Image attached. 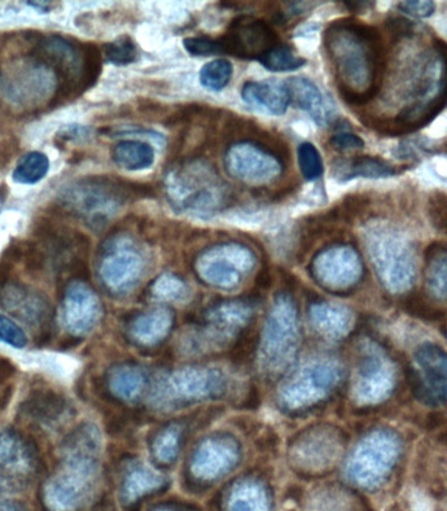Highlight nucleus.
I'll return each instance as SVG.
<instances>
[{"instance_id": "1", "label": "nucleus", "mask_w": 447, "mask_h": 511, "mask_svg": "<svg viewBox=\"0 0 447 511\" xmlns=\"http://www.w3.org/2000/svg\"><path fill=\"white\" fill-rule=\"evenodd\" d=\"M324 44L335 66L339 92L347 103L364 106L381 91L386 53L381 33L352 20L325 30Z\"/></svg>"}, {"instance_id": "2", "label": "nucleus", "mask_w": 447, "mask_h": 511, "mask_svg": "<svg viewBox=\"0 0 447 511\" xmlns=\"http://www.w3.org/2000/svg\"><path fill=\"white\" fill-rule=\"evenodd\" d=\"M101 439L90 423L76 428L64 440L62 471L44 488L42 499L49 511H81L89 502L98 475Z\"/></svg>"}, {"instance_id": "3", "label": "nucleus", "mask_w": 447, "mask_h": 511, "mask_svg": "<svg viewBox=\"0 0 447 511\" xmlns=\"http://www.w3.org/2000/svg\"><path fill=\"white\" fill-rule=\"evenodd\" d=\"M152 194L150 185L98 175L67 183L59 191L56 202L62 210L83 220L92 230H100L127 203Z\"/></svg>"}, {"instance_id": "4", "label": "nucleus", "mask_w": 447, "mask_h": 511, "mask_svg": "<svg viewBox=\"0 0 447 511\" xmlns=\"http://www.w3.org/2000/svg\"><path fill=\"white\" fill-rule=\"evenodd\" d=\"M164 191L174 210L201 218L219 213L233 197L215 166L201 158H186L168 166Z\"/></svg>"}, {"instance_id": "5", "label": "nucleus", "mask_w": 447, "mask_h": 511, "mask_svg": "<svg viewBox=\"0 0 447 511\" xmlns=\"http://www.w3.org/2000/svg\"><path fill=\"white\" fill-rule=\"evenodd\" d=\"M366 245L382 278L395 287L408 286L415 276L411 240L386 222H373L366 228Z\"/></svg>"}, {"instance_id": "6", "label": "nucleus", "mask_w": 447, "mask_h": 511, "mask_svg": "<svg viewBox=\"0 0 447 511\" xmlns=\"http://www.w3.org/2000/svg\"><path fill=\"white\" fill-rule=\"evenodd\" d=\"M146 256L129 234L116 231L99 250L98 272L101 284L113 294L132 292L142 278Z\"/></svg>"}, {"instance_id": "7", "label": "nucleus", "mask_w": 447, "mask_h": 511, "mask_svg": "<svg viewBox=\"0 0 447 511\" xmlns=\"http://www.w3.org/2000/svg\"><path fill=\"white\" fill-rule=\"evenodd\" d=\"M228 176L251 185H265L279 179L285 166L281 158L267 146L243 141L228 147L225 154Z\"/></svg>"}, {"instance_id": "8", "label": "nucleus", "mask_w": 447, "mask_h": 511, "mask_svg": "<svg viewBox=\"0 0 447 511\" xmlns=\"http://www.w3.org/2000/svg\"><path fill=\"white\" fill-rule=\"evenodd\" d=\"M254 265L250 248L239 243L214 245L197 259L201 278L218 287H233Z\"/></svg>"}, {"instance_id": "9", "label": "nucleus", "mask_w": 447, "mask_h": 511, "mask_svg": "<svg viewBox=\"0 0 447 511\" xmlns=\"http://www.w3.org/2000/svg\"><path fill=\"white\" fill-rule=\"evenodd\" d=\"M223 55L245 61H259L268 50L279 44V36L265 20L240 16L219 37Z\"/></svg>"}, {"instance_id": "10", "label": "nucleus", "mask_w": 447, "mask_h": 511, "mask_svg": "<svg viewBox=\"0 0 447 511\" xmlns=\"http://www.w3.org/2000/svg\"><path fill=\"white\" fill-rule=\"evenodd\" d=\"M37 454L32 443L20 433H0V492L22 490L37 468Z\"/></svg>"}, {"instance_id": "11", "label": "nucleus", "mask_w": 447, "mask_h": 511, "mask_svg": "<svg viewBox=\"0 0 447 511\" xmlns=\"http://www.w3.org/2000/svg\"><path fill=\"white\" fill-rule=\"evenodd\" d=\"M56 86V73L36 58L22 62L7 79H0V87L18 104H39L54 98Z\"/></svg>"}, {"instance_id": "12", "label": "nucleus", "mask_w": 447, "mask_h": 511, "mask_svg": "<svg viewBox=\"0 0 447 511\" xmlns=\"http://www.w3.org/2000/svg\"><path fill=\"white\" fill-rule=\"evenodd\" d=\"M313 274L322 286L332 290L350 289L361 278V259L350 245H331L314 259Z\"/></svg>"}, {"instance_id": "13", "label": "nucleus", "mask_w": 447, "mask_h": 511, "mask_svg": "<svg viewBox=\"0 0 447 511\" xmlns=\"http://www.w3.org/2000/svg\"><path fill=\"white\" fill-rule=\"evenodd\" d=\"M0 304L22 323L50 330L52 307L41 293L19 282L8 281L0 286Z\"/></svg>"}, {"instance_id": "14", "label": "nucleus", "mask_w": 447, "mask_h": 511, "mask_svg": "<svg viewBox=\"0 0 447 511\" xmlns=\"http://www.w3.org/2000/svg\"><path fill=\"white\" fill-rule=\"evenodd\" d=\"M101 303L83 281H72L64 289V321L73 336L86 335L100 320Z\"/></svg>"}, {"instance_id": "15", "label": "nucleus", "mask_w": 447, "mask_h": 511, "mask_svg": "<svg viewBox=\"0 0 447 511\" xmlns=\"http://www.w3.org/2000/svg\"><path fill=\"white\" fill-rule=\"evenodd\" d=\"M285 84H287L290 104L307 112L315 121L316 125H330L335 115L332 104L325 100L321 89L313 81L304 76H294V78L288 79Z\"/></svg>"}, {"instance_id": "16", "label": "nucleus", "mask_w": 447, "mask_h": 511, "mask_svg": "<svg viewBox=\"0 0 447 511\" xmlns=\"http://www.w3.org/2000/svg\"><path fill=\"white\" fill-rule=\"evenodd\" d=\"M21 413L47 426L61 425L73 416L72 405L53 389L39 388L30 392L20 405Z\"/></svg>"}, {"instance_id": "17", "label": "nucleus", "mask_w": 447, "mask_h": 511, "mask_svg": "<svg viewBox=\"0 0 447 511\" xmlns=\"http://www.w3.org/2000/svg\"><path fill=\"white\" fill-rule=\"evenodd\" d=\"M242 98L252 108L264 110L273 115H284L290 106L287 84L274 79L247 81L242 89Z\"/></svg>"}, {"instance_id": "18", "label": "nucleus", "mask_w": 447, "mask_h": 511, "mask_svg": "<svg viewBox=\"0 0 447 511\" xmlns=\"http://www.w3.org/2000/svg\"><path fill=\"white\" fill-rule=\"evenodd\" d=\"M332 175L339 183L364 177V179H384L396 175V168L391 163L381 158L361 155L349 159H339L333 163Z\"/></svg>"}, {"instance_id": "19", "label": "nucleus", "mask_w": 447, "mask_h": 511, "mask_svg": "<svg viewBox=\"0 0 447 511\" xmlns=\"http://www.w3.org/2000/svg\"><path fill=\"white\" fill-rule=\"evenodd\" d=\"M112 159L126 171H144L154 165L155 151L143 141L125 140L113 146Z\"/></svg>"}, {"instance_id": "20", "label": "nucleus", "mask_w": 447, "mask_h": 511, "mask_svg": "<svg viewBox=\"0 0 447 511\" xmlns=\"http://www.w3.org/2000/svg\"><path fill=\"white\" fill-rule=\"evenodd\" d=\"M144 377L137 367L118 365L110 369L107 375V388L116 400L132 402L142 391Z\"/></svg>"}, {"instance_id": "21", "label": "nucleus", "mask_w": 447, "mask_h": 511, "mask_svg": "<svg viewBox=\"0 0 447 511\" xmlns=\"http://www.w3.org/2000/svg\"><path fill=\"white\" fill-rule=\"evenodd\" d=\"M160 484L159 480L150 473L142 465L129 464L121 485V496L125 502L140 501L152 490H157Z\"/></svg>"}, {"instance_id": "22", "label": "nucleus", "mask_w": 447, "mask_h": 511, "mask_svg": "<svg viewBox=\"0 0 447 511\" xmlns=\"http://www.w3.org/2000/svg\"><path fill=\"white\" fill-rule=\"evenodd\" d=\"M49 158L42 152L32 151L20 159L13 174V182L21 185H35L49 172Z\"/></svg>"}, {"instance_id": "23", "label": "nucleus", "mask_w": 447, "mask_h": 511, "mask_svg": "<svg viewBox=\"0 0 447 511\" xmlns=\"http://www.w3.org/2000/svg\"><path fill=\"white\" fill-rule=\"evenodd\" d=\"M260 64L273 72H288L301 69L305 64V59L297 55L296 52L287 44H277L268 50L262 58Z\"/></svg>"}, {"instance_id": "24", "label": "nucleus", "mask_w": 447, "mask_h": 511, "mask_svg": "<svg viewBox=\"0 0 447 511\" xmlns=\"http://www.w3.org/2000/svg\"><path fill=\"white\" fill-rule=\"evenodd\" d=\"M167 319L168 318L163 311H154V312L135 316L129 324L130 335L141 343H151L163 333Z\"/></svg>"}, {"instance_id": "25", "label": "nucleus", "mask_w": 447, "mask_h": 511, "mask_svg": "<svg viewBox=\"0 0 447 511\" xmlns=\"http://www.w3.org/2000/svg\"><path fill=\"white\" fill-rule=\"evenodd\" d=\"M233 73V64L228 59L208 62L200 72L201 86L211 91H220L230 83Z\"/></svg>"}, {"instance_id": "26", "label": "nucleus", "mask_w": 447, "mask_h": 511, "mask_svg": "<svg viewBox=\"0 0 447 511\" xmlns=\"http://www.w3.org/2000/svg\"><path fill=\"white\" fill-rule=\"evenodd\" d=\"M104 55L107 64L126 66L137 59L138 47L132 37L121 36L104 45Z\"/></svg>"}, {"instance_id": "27", "label": "nucleus", "mask_w": 447, "mask_h": 511, "mask_svg": "<svg viewBox=\"0 0 447 511\" xmlns=\"http://www.w3.org/2000/svg\"><path fill=\"white\" fill-rule=\"evenodd\" d=\"M298 163L302 176L307 182H315L324 172L321 152L310 142L301 143L298 147Z\"/></svg>"}, {"instance_id": "28", "label": "nucleus", "mask_w": 447, "mask_h": 511, "mask_svg": "<svg viewBox=\"0 0 447 511\" xmlns=\"http://www.w3.org/2000/svg\"><path fill=\"white\" fill-rule=\"evenodd\" d=\"M103 72V55L95 44H84L83 89L84 92L98 83Z\"/></svg>"}, {"instance_id": "29", "label": "nucleus", "mask_w": 447, "mask_h": 511, "mask_svg": "<svg viewBox=\"0 0 447 511\" xmlns=\"http://www.w3.org/2000/svg\"><path fill=\"white\" fill-rule=\"evenodd\" d=\"M186 52L194 56H209L223 55L222 44L219 37H188L183 41Z\"/></svg>"}, {"instance_id": "30", "label": "nucleus", "mask_w": 447, "mask_h": 511, "mask_svg": "<svg viewBox=\"0 0 447 511\" xmlns=\"http://www.w3.org/2000/svg\"><path fill=\"white\" fill-rule=\"evenodd\" d=\"M185 290V285L174 274H163L152 284L151 293L157 298L174 299Z\"/></svg>"}, {"instance_id": "31", "label": "nucleus", "mask_w": 447, "mask_h": 511, "mask_svg": "<svg viewBox=\"0 0 447 511\" xmlns=\"http://www.w3.org/2000/svg\"><path fill=\"white\" fill-rule=\"evenodd\" d=\"M93 137H95V130L90 126L70 123L56 132V141L59 143H89Z\"/></svg>"}, {"instance_id": "32", "label": "nucleus", "mask_w": 447, "mask_h": 511, "mask_svg": "<svg viewBox=\"0 0 447 511\" xmlns=\"http://www.w3.org/2000/svg\"><path fill=\"white\" fill-rule=\"evenodd\" d=\"M0 341L16 349H22L28 344L27 336L18 324L3 315H0Z\"/></svg>"}, {"instance_id": "33", "label": "nucleus", "mask_w": 447, "mask_h": 511, "mask_svg": "<svg viewBox=\"0 0 447 511\" xmlns=\"http://www.w3.org/2000/svg\"><path fill=\"white\" fill-rule=\"evenodd\" d=\"M428 211L430 220L437 230L445 231L446 227V194L437 192L429 200Z\"/></svg>"}, {"instance_id": "34", "label": "nucleus", "mask_w": 447, "mask_h": 511, "mask_svg": "<svg viewBox=\"0 0 447 511\" xmlns=\"http://www.w3.org/2000/svg\"><path fill=\"white\" fill-rule=\"evenodd\" d=\"M399 10L415 19H426L434 13L435 4L430 0H407L398 4Z\"/></svg>"}, {"instance_id": "35", "label": "nucleus", "mask_w": 447, "mask_h": 511, "mask_svg": "<svg viewBox=\"0 0 447 511\" xmlns=\"http://www.w3.org/2000/svg\"><path fill=\"white\" fill-rule=\"evenodd\" d=\"M126 412H115L109 414L106 421V430L110 437H121L129 430L134 417L133 414H125Z\"/></svg>"}, {"instance_id": "36", "label": "nucleus", "mask_w": 447, "mask_h": 511, "mask_svg": "<svg viewBox=\"0 0 447 511\" xmlns=\"http://www.w3.org/2000/svg\"><path fill=\"white\" fill-rule=\"evenodd\" d=\"M331 146L333 149H340V151H349V149H362L365 142L362 138L353 132H341L331 137Z\"/></svg>"}, {"instance_id": "37", "label": "nucleus", "mask_w": 447, "mask_h": 511, "mask_svg": "<svg viewBox=\"0 0 447 511\" xmlns=\"http://www.w3.org/2000/svg\"><path fill=\"white\" fill-rule=\"evenodd\" d=\"M110 137H129L132 140L135 138H147V140L154 141L158 145H163L164 137L159 132H152V130L140 129V128H121L116 130Z\"/></svg>"}, {"instance_id": "38", "label": "nucleus", "mask_w": 447, "mask_h": 511, "mask_svg": "<svg viewBox=\"0 0 447 511\" xmlns=\"http://www.w3.org/2000/svg\"><path fill=\"white\" fill-rule=\"evenodd\" d=\"M406 309L413 313V315L418 316V318H438L437 310L432 309L424 299L418 298V296H409V298L407 299Z\"/></svg>"}, {"instance_id": "39", "label": "nucleus", "mask_w": 447, "mask_h": 511, "mask_svg": "<svg viewBox=\"0 0 447 511\" xmlns=\"http://www.w3.org/2000/svg\"><path fill=\"white\" fill-rule=\"evenodd\" d=\"M16 366L8 358H0V383H7L16 375Z\"/></svg>"}, {"instance_id": "40", "label": "nucleus", "mask_w": 447, "mask_h": 511, "mask_svg": "<svg viewBox=\"0 0 447 511\" xmlns=\"http://www.w3.org/2000/svg\"><path fill=\"white\" fill-rule=\"evenodd\" d=\"M345 5L349 7V10L355 11V13H365V11L369 10L374 5L372 2H345Z\"/></svg>"}, {"instance_id": "41", "label": "nucleus", "mask_w": 447, "mask_h": 511, "mask_svg": "<svg viewBox=\"0 0 447 511\" xmlns=\"http://www.w3.org/2000/svg\"><path fill=\"white\" fill-rule=\"evenodd\" d=\"M13 387L8 386L3 389L2 396H0V411H4L7 408L8 404H10L11 399H13Z\"/></svg>"}, {"instance_id": "42", "label": "nucleus", "mask_w": 447, "mask_h": 511, "mask_svg": "<svg viewBox=\"0 0 447 511\" xmlns=\"http://www.w3.org/2000/svg\"><path fill=\"white\" fill-rule=\"evenodd\" d=\"M0 511H21V509L13 504H0Z\"/></svg>"}, {"instance_id": "43", "label": "nucleus", "mask_w": 447, "mask_h": 511, "mask_svg": "<svg viewBox=\"0 0 447 511\" xmlns=\"http://www.w3.org/2000/svg\"><path fill=\"white\" fill-rule=\"evenodd\" d=\"M2 206H3V194L2 192H0V211H2Z\"/></svg>"}]
</instances>
